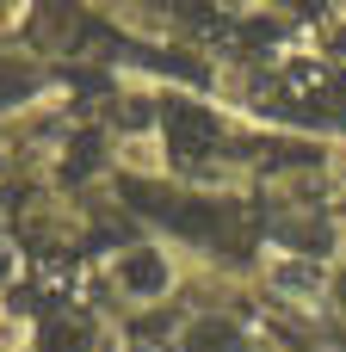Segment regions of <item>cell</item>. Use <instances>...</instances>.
I'll use <instances>...</instances> for the list:
<instances>
[{
  "instance_id": "cell-6",
  "label": "cell",
  "mask_w": 346,
  "mask_h": 352,
  "mask_svg": "<svg viewBox=\"0 0 346 352\" xmlns=\"http://www.w3.org/2000/svg\"><path fill=\"white\" fill-rule=\"evenodd\" d=\"M279 285H291V291H316V285H322V272H310V266H285V272H279Z\"/></svg>"
},
{
  "instance_id": "cell-3",
  "label": "cell",
  "mask_w": 346,
  "mask_h": 352,
  "mask_svg": "<svg viewBox=\"0 0 346 352\" xmlns=\"http://www.w3.org/2000/svg\"><path fill=\"white\" fill-rule=\"evenodd\" d=\"M186 352H241V334L223 316H204V322L186 328Z\"/></svg>"
},
{
  "instance_id": "cell-4",
  "label": "cell",
  "mask_w": 346,
  "mask_h": 352,
  "mask_svg": "<svg viewBox=\"0 0 346 352\" xmlns=\"http://www.w3.org/2000/svg\"><path fill=\"white\" fill-rule=\"evenodd\" d=\"M80 346H87V322H68V316L43 322V352H80Z\"/></svg>"
},
{
  "instance_id": "cell-7",
  "label": "cell",
  "mask_w": 346,
  "mask_h": 352,
  "mask_svg": "<svg viewBox=\"0 0 346 352\" xmlns=\"http://www.w3.org/2000/svg\"><path fill=\"white\" fill-rule=\"evenodd\" d=\"M0 272H6V254H0Z\"/></svg>"
},
{
  "instance_id": "cell-1",
  "label": "cell",
  "mask_w": 346,
  "mask_h": 352,
  "mask_svg": "<svg viewBox=\"0 0 346 352\" xmlns=\"http://www.w3.org/2000/svg\"><path fill=\"white\" fill-rule=\"evenodd\" d=\"M167 136H173L180 155H204L217 142V118L198 111V105H167Z\"/></svg>"
},
{
  "instance_id": "cell-2",
  "label": "cell",
  "mask_w": 346,
  "mask_h": 352,
  "mask_svg": "<svg viewBox=\"0 0 346 352\" xmlns=\"http://www.w3.org/2000/svg\"><path fill=\"white\" fill-rule=\"evenodd\" d=\"M124 291H142V297H155L161 285H167V266H161V254H149V248H136V254H124Z\"/></svg>"
},
{
  "instance_id": "cell-5",
  "label": "cell",
  "mask_w": 346,
  "mask_h": 352,
  "mask_svg": "<svg viewBox=\"0 0 346 352\" xmlns=\"http://www.w3.org/2000/svg\"><path fill=\"white\" fill-rule=\"evenodd\" d=\"M285 235H291V248H297V254H328V223H316V217L285 223Z\"/></svg>"
}]
</instances>
